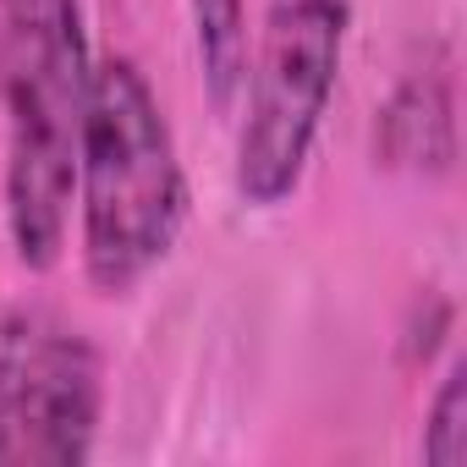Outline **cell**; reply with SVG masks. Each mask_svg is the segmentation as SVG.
Wrapping results in <instances>:
<instances>
[{
	"label": "cell",
	"mask_w": 467,
	"mask_h": 467,
	"mask_svg": "<svg viewBox=\"0 0 467 467\" xmlns=\"http://www.w3.org/2000/svg\"><path fill=\"white\" fill-rule=\"evenodd\" d=\"M78 248L83 275L105 297L143 286L187 225V171L176 132L127 56L94 61L88 116L78 138Z\"/></svg>",
	"instance_id": "1"
},
{
	"label": "cell",
	"mask_w": 467,
	"mask_h": 467,
	"mask_svg": "<svg viewBox=\"0 0 467 467\" xmlns=\"http://www.w3.org/2000/svg\"><path fill=\"white\" fill-rule=\"evenodd\" d=\"M88 83L94 56L78 0H0L6 231L28 270H50L67 248Z\"/></svg>",
	"instance_id": "2"
},
{
	"label": "cell",
	"mask_w": 467,
	"mask_h": 467,
	"mask_svg": "<svg viewBox=\"0 0 467 467\" xmlns=\"http://www.w3.org/2000/svg\"><path fill=\"white\" fill-rule=\"evenodd\" d=\"M352 12L358 0H265L231 160V182L248 209H281L303 187L325 110L336 99Z\"/></svg>",
	"instance_id": "3"
},
{
	"label": "cell",
	"mask_w": 467,
	"mask_h": 467,
	"mask_svg": "<svg viewBox=\"0 0 467 467\" xmlns=\"http://www.w3.org/2000/svg\"><path fill=\"white\" fill-rule=\"evenodd\" d=\"M105 412L99 347L56 308L0 314V467H78Z\"/></svg>",
	"instance_id": "4"
},
{
	"label": "cell",
	"mask_w": 467,
	"mask_h": 467,
	"mask_svg": "<svg viewBox=\"0 0 467 467\" xmlns=\"http://www.w3.org/2000/svg\"><path fill=\"white\" fill-rule=\"evenodd\" d=\"M374 154L390 171L418 176H451L456 165V83L451 61H429L396 83V94L379 105L374 121Z\"/></svg>",
	"instance_id": "5"
},
{
	"label": "cell",
	"mask_w": 467,
	"mask_h": 467,
	"mask_svg": "<svg viewBox=\"0 0 467 467\" xmlns=\"http://www.w3.org/2000/svg\"><path fill=\"white\" fill-rule=\"evenodd\" d=\"M187 17H192L209 105L231 110L243 99V78H248V6L243 0H187Z\"/></svg>",
	"instance_id": "6"
},
{
	"label": "cell",
	"mask_w": 467,
	"mask_h": 467,
	"mask_svg": "<svg viewBox=\"0 0 467 467\" xmlns=\"http://www.w3.org/2000/svg\"><path fill=\"white\" fill-rule=\"evenodd\" d=\"M423 462L429 467H467V358H456L429 401L423 423Z\"/></svg>",
	"instance_id": "7"
}]
</instances>
